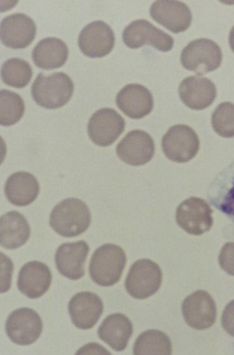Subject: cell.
<instances>
[{
  "instance_id": "obj_1",
  "label": "cell",
  "mask_w": 234,
  "mask_h": 355,
  "mask_svg": "<svg viewBox=\"0 0 234 355\" xmlns=\"http://www.w3.org/2000/svg\"><path fill=\"white\" fill-rule=\"evenodd\" d=\"M91 223V214L87 205L75 198L59 202L51 214L50 225L59 235L72 238L84 233Z\"/></svg>"
},
{
  "instance_id": "obj_2",
  "label": "cell",
  "mask_w": 234,
  "mask_h": 355,
  "mask_svg": "<svg viewBox=\"0 0 234 355\" xmlns=\"http://www.w3.org/2000/svg\"><path fill=\"white\" fill-rule=\"evenodd\" d=\"M127 264V255L119 245L107 243L96 249L89 266L92 281L102 286L120 282Z\"/></svg>"
},
{
  "instance_id": "obj_3",
  "label": "cell",
  "mask_w": 234,
  "mask_h": 355,
  "mask_svg": "<svg viewBox=\"0 0 234 355\" xmlns=\"http://www.w3.org/2000/svg\"><path fill=\"white\" fill-rule=\"evenodd\" d=\"M74 92L73 82L65 73L51 75L40 73L32 85V96L36 103L46 109H57L66 105Z\"/></svg>"
},
{
  "instance_id": "obj_4",
  "label": "cell",
  "mask_w": 234,
  "mask_h": 355,
  "mask_svg": "<svg viewBox=\"0 0 234 355\" xmlns=\"http://www.w3.org/2000/svg\"><path fill=\"white\" fill-rule=\"evenodd\" d=\"M162 270L157 263L148 259L136 261L130 268L125 288L130 296L144 300L154 295L162 284Z\"/></svg>"
},
{
  "instance_id": "obj_5",
  "label": "cell",
  "mask_w": 234,
  "mask_h": 355,
  "mask_svg": "<svg viewBox=\"0 0 234 355\" xmlns=\"http://www.w3.org/2000/svg\"><path fill=\"white\" fill-rule=\"evenodd\" d=\"M223 53L218 44L210 39L192 41L181 53V64L190 71L201 75L218 69Z\"/></svg>"
},
{
  "instance_id": "obj_6",
  "label": "cell",
  "mask_w": 234,
  "mask_h": 355,
  "mask_svg": "<svg viewBox=\"0 0 234 355\" xmlns=\"http://www.w3.org/2000/svg\"><path fill=\"white\" fill-rule=\"evenodd\" d=\"M162 148L170 160L188 162L198 153L199 140L194 129L186 125H177L163 135Z\"/></svg>"
},
{
  "instance_id": "obj_7",
  "label": "cell",
  "mask_w": 234,
  "mask_h": 355,
  "mask_svg": "<svg viewBox=\"0 0 234 355\" xmlns=\"http://www.w3.org/2000/svg\"><path fill=\"white\" fill-rule=\"evenodd\" d=\"M123 40L132 49L150 45L161 52H168L174 46L173 37L146 19H136L129 24L123 32Z\"/></svg>"
},
{
  "instance_id": "obj_8",
  "label": "cell",
  "mask_w": 234,
  "mask_h": 355,
  "mask_svg": "<svg viewBox=\"0 0 234 355\" xmlns=\"http://www.w3.org/2000/svg\"><path fill=\"white\" fill-rule=\"evenodd\" d=\"M213 211L204 200L190 197L184 200L176 211V221L188 234L201 236L209 231L213 224Z\"/></svg>"
},
{
  "instance_id": "obj_9",
  "label": "cell",
  "mask_w": 234,
  "mask_h": 355,
  "mask_svg": "<svg viewBox=\"0 0 234 355\" xmlns=\"http://www.w3.org/2000/svg\"><path fill=\"white\" fill-rule=\"evenodd\" d=\"M43 320L35 311L22 307L12 311L6 322L9 338L19 345L35 343L43 331Z\"/></svg>"
},
{
  "instance_id": "obj_10",
  "label": "cell",
  "mask_w": 234,
  "mask_h": 355,
  "mask_svg": "<svg viewBox=\"0 0 234 355\" xmlns=\"http://www.w3.org/2000/svg\"><path fill=\"white\" fill-rule=\"evenodd\" d=\"M125 120L112 108H102L89 119L87 132L96 146L107 147L114 144L125 132Z\"/></svg>"
},
{
  "instance_id": "obj_11",
  "label": "cell",
  "mask_w": 234,
  "mask_h": 355,
  "mask_svg": "<svg viewBox=\"0 0 234 355\" xmlns=\"http://www.w3.org/2000/svg\"><path fill=\"white\" fill-rule=\"evenodd\" d=\"M217 313L215 300L204 291L192 293L182 304L185 322L195 330L210 329L216 322Z\"/></svg>"
},
{
  "instance_id": "obj_12",
  "label": "cell",
  "mask_w": 234,
  "mask_h": 355,
  "mask_svg": "<svg viewBox=\"0 0 234 355\" xmlns=\"http://www.w3.org/2000/svg\"><path fill=\"white\" fill-rule=\"evenodd\" d=\"M115 40V34L111 27L102 20H96L81 31L78 46L87 57L100 58L112 51Z\"/></svg>"
},
{
  "instance_id": "obj_13",
  "label": "cell",
  "mask_w": 234,
  "mask_h": 355,
  "mask_svg": "<svg viewBox=\"0 0 234 355\" xmlns=\"http://www.w3.org/2000/svg\"><path fill=\"white\" fill-rule=\"evenodd\" d=\"M116 152L123 162L132 166H141L152 159L155 144L148 133L142 130H134L122 139Z\"/></svg>"
},
{
  "instance_id": "obj_14",
  "label": "cell",
  "mask_w": 234,
  "mask_h": 355,
  "mask_svg": "<svg viewBox=\"0 0 234 355\" xmlns=\"http://www.w3.org/2000/svg\"><path fill=\"white\" fill-rule=\"evenodd\" d=\"M36 33L35 22L24 13H15L5 17L0 26L3 44L12 49H24L30 46Z\"/></svg>"
},
{
  "instance_id": "obj_15",
  "label": "cell",
  "mask_w": 234,
  "mask_h": 355,
  "mask_svg": "<svg viewBox=\"0 0 234 355\" xmlns=\"http://www.w3.org/2000/svg\"><path fill=\"white\" fill-rule=\"evenodd\" d=\"M150 13L156 22L174 33L187 31L192 23V12L183 2L159 0L151 6Z\"/></svg>"
},
{
  "instance_id": "obj_16",
  "label": "cell",
  "mask_w": 234,
  "mask_h": 355,
  "mask_svg": "<svg viewBox=\"0 0 234 355\" xmlns=\"http://www.w3.org/2000/svg\"><path fill=\"white\" fill-rule=\"evenodd\" d=\"M105 309L101 298L96 293L82 291L74 295L69 303V313L74 326L89 330L98 324Z\"/></svg>"
},
{
  "instance_id": "obj_17",
  "label": "cell",
  "mask_w": 234,
  "mask_h": 355,
  "mask_svg": "<svg viewBox=\"0 0 234 355\" xmlns=\"http://www.w3.org/2000/svg\"><path fill=\"white\" fill-rule=\"evenodd\" d=\"M89 247L85 241L66 243L60 245L55 254V263L60 274L77 281L85 275V262Z\"/></svg>"
},
{
  "instance_id": "obj_18",
  "label": "cell",
  "mask_w": 234,
  "mask_h": 355,
  "mask_svg": "<svg viewBox=\"0 0 234 355\" xmlns=\"http://www.w3.org/2000/svg\"><path fill=\"white\" fill-rule=\"evenodd\" d=\"M116 103L129 118L141 119L153 111L154 102L152 94L146 87L130 84L117 94Z\"/></svg>"
},
{
  "instance_id": "obj_19",
  "label": "cell",
  "mask_w": 234,
  "mask_h": 355,
  "mask_svg": "<svg viewBox=\"0 0 234 355\" xmlns=\"http://www.w3.org/2000/svg\"><path fill=\"white\" fill-rule=\"evenodd\" d=\"M179 95L185 105L192 110H204L215 101L217 87L210 79L195 75L181 82Z\"/></svg>"
},
{
  "instance_id": "obj_20",
  "label": "cell",
  "mask_w": 234,
  "mask_h": 355,
  "mask_svg": "<svg viewBox=\"0 0 234 355\" xmlns=\"http://www.w3.org/2000/svg\"><path fill=\"white\" fill-rule=\"evenodd\" d=\"M52 279V272L45 263L31 261L26 263L19 272L18 289L27 297L37 299L50 289Z\"/></svg>"
},
{
  "instance_id": "obj_21",
  "label": "cell",
  "mask_w": 234,
  "mask_h": 355,
  "mask_svg": "<svg viewBox=\"0 0 234 355\" xmlns=\"http://www.w3.org/2000/svg\"><path fill=\"white\" fill-rule=\"evenodd\" d=\"M208 199L234 223V162L211 182Z\"/></svg>"
},
{
  "instance_id": "obj_22",
  "label": "cell",
  "mask_w": 234,
  "mask_h": 355,
  "mask_svg": "<svg viewBox=\"0 0 234 355\" xmlns=\"http://www.w3.org/2000/svg\"><path fill=\"white\" fill-rule=\"evenodd\" d=\"M134 325L123 313L109 315L100 324L98 336L116 352L125 351L133 336Z\"/></svg>"
},
{
  "instance_id": "obj_23",
  "label": "cell",
  "mask_w": 234,
  "mask_h": 355,
  "mask_svg": "<svg viewBox=\"0 0 234 355\" xmlns=\"http://www.w3.org/2000/svg\"><path fill=\"white\" fill-rule=\"evenodd\" d=\"M39 184L30 173L18 172L11 175L5 184V194L16 207L29 206L39 194Z\"/></svg>"
},
{
  "instance_id": "obj_24",
  "label": "cell",
  "mask_w": 234,
  "mask_h": 355,
  "mask_svg": "<svg viewBox=\"0 0 234 355\" xmlns=\"http://www.w3.org/2000/svg\"><path fill=\"white\" fill-rule=\"evenodd\" d=\"M30 236V227L26 218L17 211H10L0 218V244L3 248H21Z\"/></svg>"
},
{
  "instance_id": "obj_25",
  "label": "cell",
  "mask_w": 234,
  "mask_h": 355,
  "mask_svg": "<svg viewBox=\"0 0 234 355\" xmlns=\"http://www.w3.org/2000/svg\"><path fill=\"white\" fill-rule=\"evenodd\" d=\"M69 57V49L64 41L57 37L41 40L34 47L32 58L41 69L49 71L64 66Z\"/></svg>"
},
{
  "instance_id": "obj_26",
  "label": "cell",
  "mask_w": 234,
  "mask_h": 355,
  "mask_svg": "<svg viewBox=\"0 0 234 355\" xmlns=\"http://www.w3.org/2000/svg\"><path fill=\"white\" fill-rule=\"evenodd\" d=\"M172 343L170 338L159 330H148L140 334L134 345V354H172Z\"/></svg>"
},
{
  "instance_id": "obj_27",
  "label": "cell",
  "mask_w": 234,
  "mask_h": 355,
  "mask_svg": "<svg viewBox=\"0 0 234 355\" xmlns=\"http://www.w3.org/2000/svg\"><path fill=\"white\" fill-rule=\"evenodd\" d=\"M33 74L32 67L23 59H9L1 68V77L4 83L15 88H23L28 85Z\"/></svg>"
},
{
  "instance_id": "obj_28",
  "label": "cell",
  "mask_w": 234,
  "mask_h": 355,
  "mask_svg": "<svg viewBox=\"0 0 234 355\" xmlns=\"http://www.w3.org/2000/svg\"><path fill=\"white\" fill-rule=\"evenodd\" d=\"M25 104L20 95L8 90L0 92V124L11 126L23 118Z\"/></svg>"
},
{
  "instance_id": "obj_29",
  "label": "cell",
  "mask_w": 234,
  "mask_h": 355,
  "mask_svg": "<svg viewBox=\"0 0 234 355\" xmlns=\"http://www.w3.org/2000/svg\"><path fill=\"white\" fill-rule=\"evenodd\" d=\"M211 124L215 132L224 138L234 137V104L224 102L213 112Z\"/></svg>"
},
{
  "instance_id": "obj_30",
  "label": "cell",
  "mask_w": 234,
  "mask_h": 355,
  "mask_svg": "<svg viewBox=\"0 0 234 355\" xmlns=\"http://www.w3.org/2000/svg\"><path fill=\"white\" fill-rule=\"evenodd\" d=\"M219 264L226 274L234 276V243H226L218 257Z\"/></svg>"
},
{
  "instance_id": "obj_31",
  "label": "cell",
  "mask_w": 234,
  "mask_h": 355,
  "mask_svg": "<svg viewBox=\"0 0 234 355\" xmlns=\"http://www.w3.org/2000/svg\"><path fill=\"white\" fill-rule=\"evenodd\" d=\"M222 324L225 331L234 337V300L225 307Z\"/></svg>"
},
{
  "instance_id": "obj_32",
  "label": "cell",
  "mask_w": 234,
  "mask_h": 355,
  "mask_svg": "<svg viewBox=\"0 0 234 355\" xmlns=\"http://www.w3.org/2000/svg\"><path fill=\"white\" fill-rule=\"evenodd\" d=\"M229 43H230L231 49L233 51V52L234 53V26L233 27V28L231 29V33H230Z\"/></svg>"
}]
</instances>
